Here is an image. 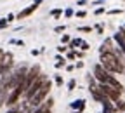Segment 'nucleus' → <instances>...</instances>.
Returning <instances> with one entry per match:
<instances>
[{"label": "nucleus", "instance_id": "obj_11", "mask_svg": "<svg viewBox=\"0 0 125 113\" xmlns=\"http://www.w3.org/2000/svg\"><path fill=\"white\" fill-rule=\"evenodd\" d=\"M106 85H109V87H113V89H116L118 92H123V85L118 82V80L115 78V77H111V75H109L108 77V80H106Z\"/></svg>", "mask_w": 125, "mask_h": 113}, {"label": "nucleus", "instance_id": "obj_5", "mask_svg": "<svg viewBox=\"0 0 125 113\" xmlns=\"http://www.w3.org/2000/svg\"><path fill=\"white\" fill-rule=\"evenodd\" d=\"M99 89L103 90V94L106 96L109 101H118V99H120V94H122V92H118L116 89L109 87V85H106V84H101V85H99Z\"/></svg>", "mask_w": 125, "mask_h": 113}, {"label": "nucleus", "instance_id": "obj_17", "mask_svg": "<svg viewBox=\"0 0 125 113\" xmlns=\"http://www.w3.org/2000/svg\"><path fill=\"white\" fill-rule=\"evenodd\" d=\"M78 31H82V33H89V31H92L90 26H83V28H78Z\"/></svg>", "mask_w": 125, "mask_h": 113}, {"label": "nucleus", "instance_id": "obj_20", "mask_svg": "<svg viewBox=\"0 0 125 113\" xmlns=\"http://www.w3.org/2000/svg\"><path fill=\"white\" fill-rule=\"evenodd\" d=\"M56 84H57V85H62V77L56 75Z\"/></svg>", "mask_w": 125, "mask_h": 113}, {"label": "nucleus", "instance_id": "obj_18", "mask_svg": "<svg viewBox=\"0 0 125 113\" xmlns=\"http://www.w3.org/2000/svg\"><path fill=\"white\" fill-rule=\"evenodd\" d=\"M75 85H76L75 80H70V84H68V90H73V89H75Z\"/></svg>", "mask_w": 125, "mask_h": 113}, {"label": "nucleus", "instance_id": "obj_24", "mask_svg": "<svg viewBox=\"0 0 125 113\" xmlns=\"http://www.w3.org/2000/svg\"><path fill=\"white\" fill-rule=\"evenodd\" d=\"M61 40H62V44H68V42H70V37H68V35H64Z\"/></svg>", "mask_w": 125, "mask_h": 113}, {"label": "nucleus", "instance_id": "obj_19", "mask_svg": "<svg viewBox=\"0 0 125 113\" xmlns=\"http://www.w3.org/2000/svg\"><path fill=\"white\" fill-rule=\"evenodd\" d=\"M7 24H9V21H7V18H5V19H0V28H5Z\"/></svg>", "mask_w": 125, "mask_h": 113}, {"label": "nucleus", "instance_id": "obj_16", "mask_svg": "<svg viewBox=\"0 0 125 113\" xmlns=\"http://www.w3.org/2000/svg\"><path fill=\"white\" fill-rule=\"evenodd\" d=\"M78 45H82V40H80V38H75V40H71V44H70V47H78Z\"/></svg>", "mask_w": 125, "mask_h": 113}, {"label": "nucleus", "instance_id": "obj_1", "mask_svg": "<svg viewBox=\"0 0 125 113\" xmlns=\"http://www.w3.org/2000/svg\"><path fill=\"white\" fill-rule=\"evenodd\" d=\"M101 66L106 71H113V73H123L125 71V63L120 61L113 52L101 54Z\"/></svg>", "mask_w": 125, "mask_h": 113}, {"label": "nucleus", "instance_id": "obj_14", "mask_svg": "<svg viewBox=\"0 0 125 113\" xmlns=\"http://www.w3.org/2000/svg\"><path fill=\"white\" fill-rule=\"evenodd\" d=\"M61 14H62L61 9H54V11H51V16H52V18H59Z\"/></svg>", "mask_w": 125, "mask_h": 113}, {"label": "nucleus", "instance_id": "obj_3", "mask_svg": "<svg viewBox=\"0 0 125 113\" xmlns=\"http://www.w3.org/2000/svg\"><path fill=\"white\" fill-rule=\"evenodd\" d=\"M45 82H47L45 75H42V73H40V77H38V78L35 80V82H33V84H31V85L28 87V90L24 92V94H26V98H28V101H30V99H31V98H33V96H35V94H37V92L42 89V85H43Z\"/></svg>", "mask_w": 125, "mask_h": 113}, {"label": "nucleus", "instance_id": "obj_23", "mask_svg": "<svg viewBox=\"0 0 125 113\" xmlns=\"http://www.w3.org/2000/svg\"><path fill=\"white\" fill-rule=\"evenodd\" d=\"M82 51H89V44L87 42H82Z\"/></svg>", "mask_w": 125, "mask_h": 113}, {"label": "nucleus", "instance_id": "obj_27", "mask_svg": "<svg viewBox=\"0 0 125 113\" xmlns=\"http://www.w3.org/2000/svg\"><path fill=\"white\" fill-rule=\"evenodd\" d=\"M7 113H19V110H18V108H14V110H9Z\"/></svg>", "mask_w": 125, "mask_h": 113}, {"label": "nucleus", "instance_id": "obj_8", "mask_svg": "<svg viewBox=\"0 0 125 113\" xmlns=\"http://www.w3.org/2000/svg\"><path fill=\"white\" fill-rule=\"evenodd\" d=\"M40 2H42V0H37V2H33V4H31L30 7H26V9H23L18 16H16V19H24V18H28V16L30 14H33L35 12V9L40 5Z\"/></svg>", "mask_w": 125, "mask_h": 113}, {"label": "nucleus", "instance_id": "obj_7", "mask_svg": "<svg viewBox=\"0 0 125 113\" xmlns=\"http://www.w3.org/2000/svg\"><path fill=\"white\" fill-rule=\"evenodd\" d=\"M94 75H96V78L99 80L101 84H106V80H108V77H109V75H108V71L101 66V63L94 66Z\"/></svg>", "mask_w": 125, "mask_h": 113}, {"label": "nucleus", "instance_id": "obj_10", "mask_svg": "<svg viewBox=\"0 0 125 113\" xmlns=\"http://www.w3.org/2000/svg\"><path fill=\"white\" fill-rule=\"evenodd\" d=\"M115 40L118 42V45H120V49H122V52L125 54V28H122L118 33H115Z\"/></svg>", "mask_w": 125, "mask_h": 113}, {"label": "nucleus", "instance_id": "obj_9", "mask_svg": "<svg viewBox=\"0 0 125 113\" xmlns=\"http://www.w3.org/2000/svg\"><path fill=\"white\" fill-rule=\"evenodd\" d=\"M52 106H54V99H45L38 108H37V111L35 113H52Z\"/></svg>", "mask_w": 125, "mask_h": 113}, {"label": "nucleus", "instance_id": "obj_4", "mask_svg": "<svg viewBox=\"0 0 125 113\" xmlns=\"http://www.w3.org/2000/svg\"><path fill=\"white\" fill-rule=\"evenodd\" d=\"M23 92H26V85H24V84L18 85V87H16V89L7 96V101H5V103H7V106H14L16 103H18V99L21 98V94H23Z\"/></svg>", "mask_w": 125, "mask_h": 113}, {"label": "nucleus", "instance_id": "obj_25", "mask_svg": "<svg viewBox=\"0 0 125 113\" xmlns=\"http://www.w3.org/2000/svg\"><path fill=\"white\" fill-rule=\"evenodd\" d=\"M64 30H66V26H57L54 31H64Z\"/></svg>", "mask_w": 125, "mask_h": 113}, {"label": "nucleus", "instance_id": "obj_26", "mask_svg": "<svg viewBox=\"0 0 125 113\" xmlns=\"http://www.w3.org/2000/svg\"><path fill=\"white\" fill-rule=\"evenodd\" d=\"M14 19H16V18H14L12 14H9V16H7V21H9V23H10V21H14Z\"/></svg>", "mask_w": 125, "mask_h": 113}, {"label": "nucleus", "instance_id": "obj_2", "mask_svg": "<svg viewBox=\"0 0 125 113\" xmlns=\"http://www.w3.org/2000/svg\"><path fill=\"white\" fill-rule=\"evenodd\" d=\"M51 85H52V84H51V80H47V82L42 85V89H40V90L33 96V98L28 101V103H30V106H37V108H38V106L43 103V99L47 98V94H49V90H51Z\"/></svg>", "mask_w": 125, "mask_h": 113}, {"label": "nucleus", "instance_id": "obj_12", "mask_svg": "<svg viewBox=\"0 0 125 113\" xmlns=\"http://www.w3.org/2000/svg\"><path fill=\"white\" fill-rule=\"evenodd\" d=\"M111 44H113V40H111V38H108V40H104V42H103V47H101V54H106V52H111V51H113V47H111Z\"/></svg>", "mask_w": 125, "mask_h": 113}, {"label": "nucleus", "instance_id": "obj_22", "mask_svg": "<svg viewBox=\"0 0 125 113\" xmlns=\"http://www.w3.org/2000/svg\"><path fill=\"white\" fill-rule=\"evenodd\" d=\"M64 16H66V18H71V16H73V11H71V9H66Z\"/></svg>", "mask_w": 125, "mask_h": 113}, {"label": "nucleus", "instance_id": "obj_28", "mask_svg": "<svg viewBox=\"0 0 125 113\" xmlns=\"http://www.w3.org/2000/svg\"><path fill=\"white\" fill-rule=\"evenodd\" d=\"M109 14H120V9H115V11H109Z\"/></svg>", "mask_w": 125, "mask_h": 113}, {"label": "nucleus", "instance_id": "obj_6", "mask_svg": "<svg viewBox=\"0 0 125 113\" xmlns=\"http://www.w3.org/2000/svg\"><path fill=\"white\" fill-rule=\"evenodd\" d=\"M12 63H14V56H12L10 52H5L2 63H0V75H2V77L7 75V71H9L10 66H12Z\"/></svg>", "mask_w": 125, "mask_h": 113}, {"label": "nucleus", "instance_id": "obj_21", "mask_svg": "<svg viewBox=\"0 0 125 113\" xmlns=\"http://www.w3.org/2000/svg\"><path fill=\"white\" fill-rule=\"evenodd\" d=\"M76 16H78V18H85L87 12H85V11H78V12H76Z\"/></svg>", "mask_w": 125, "mask_h": 113}, {"label": "nucleus", "instance_id": "obj_13", "mask_svg": "<svg viewBox=\"0 0 125 113\" xmlns=\"http://www.w3.org/2000/svg\"><path fill=\"white\" fill-rule=\"evenodd\" d=\"M71 108H75L76 111H82V110L85 108V101H83V99H76V101L71 103Z\"/></svg>", "mask_w": 125, "mask_h": 113}, {"label": "nucleus", "instance_id": "obj_15", "mask_svg": "<svg viewBox=\"0 0 125 113\" xmlns=\"http://www.w3.org/2000/svg\"><path fill=\"white\" fill-rule=\"evenodd\" d=\"M116 110H120V111H123V110H125V103H123L122 99H118V101H116Z\"/></svg>", "mask_w": 125, "mask_h": 113}]
</instances>
